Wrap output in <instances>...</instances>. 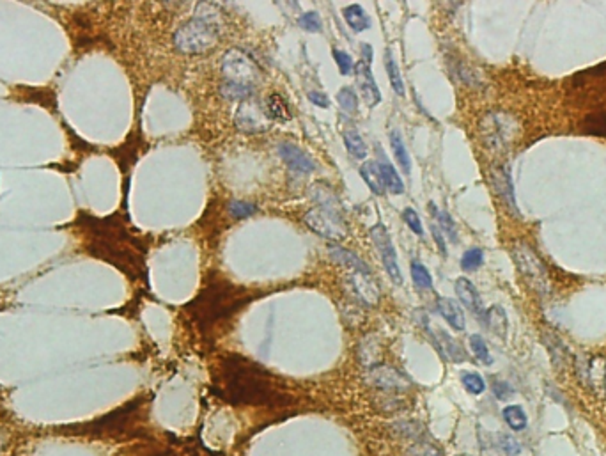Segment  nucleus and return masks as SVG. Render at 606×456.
<instances>
[{
    "mask_svg": "<svg viewBox=\"0 0 606 456\" xmlns=\"http://www.w3.org/2000/svg\"><path fill=\"white\" fill-rule=\"evenodd\" d=\"M490 178H491V185H493L495 192L498 193V198H500L502 201L505 203V206H507V208H512L514 212H518V210H516V199H514V188H512V179H511V174H509L507 169L495 167L493 171H491Z\"/></svg>",
    "mask_w": 606,
    "mask_h": 456,
    "instance_id": "nucleus-9",
    "label": "nucleus"
},
{
    "mask_svg": "<svg viewBox=\"0 0 606 456\" xmlns=\"http://www.w3.org/2000/svg\"><path fill=\"white\" fill-rule=\"evenodd\" d=\"M369 234L372 244L376 245L377 252L382 256L383 267H385L387 274L390 275V279H392L396 284H401V282H403V275H401L399 261H397V252L392 244V236L389 234L387 227L383 226V224H376V226L370 227Z\"/></svg>",
    "mask_w": 606,
    "mask_h": 456,
    "instance_id": "nucleus-5",
    "label": "nucleus"
},
{
    "mask_svg": "<svg viewBox=\"0 0 606 456\" xmlns=\"http://www.w3.org/2000/svg\"><path fill=\"white\" fill-rule=\"evenodd\" d=\"M355 73H356V82H358L362 100L367 103V107H376L377 103L382 102V92H380V89H377V84L372 77L370 66L369 64H365V62L360 61L355 66Z\"/></svg>",
    "mask_w": 606,
    "mask_h": 456,
    "instance_id": "nucleus-8",
    "label": "nucleus"
},
{
    "mask_svg": "<svg viewBox=\"0 0 606 456\" xmlns=\"http://www.w3.org/2000/svg\"><path fill=\"white\" fill-rule=\"evenodd\" d=\"M342 15H344L346 23H348L355 32H362V30L369 29L370 27V18L367 16V13L363 11L362 6L358 4L348 6V8L342 9Z\"/></svg>",
    "mask_w": 606,
    "mask_h": 456,
    "instance_id": "nucleus-16",
    "label": "nucleus"
},
{
    "mask_svg": "<svg viewBox=\"0 0 606 456\" xmlns=\"http://www.w3.org/2000/svg\"><path fill=\"white\" fill-rule=\"evenodd\" d=\"M238 112L241 114H247V117H238L236 116V123L238 126L241 128V130H245V132L248 133H255V132H262V130H266V124L265 119L266 116L262 114V110L259 109L257 105H254V103L250 102H245L243 105L240 107V110Z\"/></svg>",
    "mask_w": 606,
    "mask_h": 456,
    "instance_id": "nucleus-12",
    "label": "nucleus"
},
{
    "mask_svg": "<svg viewBox=\"0 0 606 456\" xmlns=\"http://www.w3.org/2000/svg\"><path fill=\"white\" fill-rule=\"evenodd\" d=\"M470 348H472L473 355H475L477 359H479L483 364H493V359H491L490 354V348H487L486 341L483 340V337L479 336V334H473V336H470Z\"/></svg>",
    "mask_w": 606,
    "mask_h": 456,
    "instance_id": "nucleus-26",
    "label": "nucleus"
},
{
    "mask_svg": "<svg viewBox=\"0 0 606 456\" xmlns=\"http://www.w3.org/2000/svg\"><path fill=\"white\" fill-rule=\"evenodd\" d=\"M342 139H344L346 148H348L349 153L353 155L358 160H363L367 157V146L363 143V139L360 137V133L356 132L355 128H348L342 132Z\"/></svg>",
    "mask_w": 606,
    "mask_h": 456,
    "instance_id": "nucleus-21",
    "label": "nucleus"
},
{
    "mask_svg": "<svg viewBox=\"0 0 606 456\" xmlns=\"http://www.w3.org/2000/svg\"><path fill=\"white\" fill-rule=\"evenodd\" d=\"M279 155L284 160V164L289 169H293L294 172H300V174H309V172L316 171V164H314L313 158L301 150V148L294 146V144L284 143L279 146Z\"/></svg>",
    "mask_w": 606,
    "mask_h": 456,
    "instance_id": "nucleus-7",
    "label": "nucleus"
},
{
    "mask_svg": "<svg viewBox=\"0 0 606 456\" xmlns=\"http://www.w3.org/2000/svg\"><path fill=\"white\" fill-rule=\"evenodd\" d=\"M403 219H404V222L410 226V229L413 231L415 234H418V236H422V234H424V226H422L420 217H418V213L415 212L413 208H404L403 210Z\"/></svg>",
    "mask_w": 606,
    "mask_h": 456,
    "instance_id": "nucleus-34",
    "label": "nucleus"
},
{
    "mask_svg": "<svg viewBox=\"0 0 606 456\" xmlns=\"http://www.w3.org/2000/svg\"><path fill=\"white\" fill-rule=\"evenodd\" d=\"M390 146H392L394 155H396V160L399 162L401 169H403L404 174H410L411 172V158L408 153L406 146H404V140L401 137V133L397 130L390 132Z\"/></svg>",
    "mask_w": 606,
    "mask_h": 456,
    "instance_id": "nucleus-19",
    "label": "nucleus"
},
{
    "mask_svg": "<svg viewBox=\"0 0 606 456\" xmlns=\"http://www.w3.org/2000/svg\"><path fill=\"white\" fill-rule=\"evenodd\" d=\"M363 55H365V64H369L372 62V52H370L369 44H363Z\"/></svg>",
    "mask_w": 606,
    "mask_h": 456,
    "instance_id": "nucleus-38",
    "label": "nucleus"
},
{
    "mask_svg": "<svg viewBox=\"0 0 606 456\" xmlns=\"http://www.w3.org/2000/svg\"><path fill=\"white\" fill-rule=\"evenodd\" d=\"M351 284L360 299L369 304H377V300H380V289H377L374 279L370 277V272L355 270L351 275Z\"/></svg>",
    "mask_w": 606,
    "mask_h": 456,
    "instance_id": "nucleus-13",
    "label": "nucleus"
},
{
    "mask_svg": "<svg viewBox=\"0 0 606 456\" xmlns=\"http://www.w3.org/2000/svg\"><path fill=\"white\" fill-rule=\"evenodd\" d=\"M511 119H504L500 114H487L480 124V136H483L486 148L500 150L507 140H511Z\"/></svg>",
    "mask_w": 606,
    "mask_h": 456,
    "instance_id": "nucleus-6",
    "label": "nucleus"
},
{
    "mask_svg": "<svg viewBox=\"0 0 606 456\" xmlns=\"http://www.w3.org/2000/svg\"><path fill=\"white\" fill-rule=\"evenodd\" d=\"M222 73L225 84L222 85V95L231 100L247 98L252 92L255 80L259 78V70L255 62L240 48H233L222 59Z\"/></svg>",
    "mask_w": 606,
    "mask_h": 456,
    "instance_id": "nucleus-1",
    "label": "nucleus"
},
{
    "mask_svg": "<svg viewBox=\"0 0 606 456\" xmlns=\"http://www.w3.org/2000/svg\"><path fill=\"white\" fill-rule=\"evenodd\" d=\"M377 151V169H380V174H382L383 179V186H385L387 190H389L390 193H396V196H399V193L404 192V183L403 179H401L399 172L396 171V167H394L392 164L389 162V158H387V155L383 153V150L380 146L376 148Z\"/></svg>",
    "mask_w": 606,
    "mask_h": 456,
    "instance_id": "nucleus-10",
    "label": "nucleus"
},
{
    "mask_svg": "<svg viewBox=\"0 0 606 456\" xmlns=\"http://www.w3.org/2000/svg\"><path fill=\"white\" fill-rule=\"evenodd\" d=\"M504 419L509 424V428L514 431H523L528 424V417H526L525 410L519 405H509L504 409Z\"/></svg>",
    "mask_w": 606,
    "mask_h": 456,
    "instance_id": "nucleus-23",
    "label": "nucleus"
},
{
    "mask_svg": "<svg viewBox=\"0 0 606 456\" xmlns=\"http://www.w3.org/2000/svg\"><path fill=\"white\" fill-rule=\"evenodd\" d=\"M337 102L344 112H355L358 109V96L351 88H342L337 92Z\"/></svg>",
    "mask_w": 606,
    "mask_h": 456,
    "instance_id": "nucleus-30",
    "label": "nucleus"
},
{
    "mask_svg": "<svg viewBox=\"0 0 606 456\" xmlns=\"http://www.w3.org/2000/svg\"><path fill=\"white\" fill-rule=\"evenodd\" d=\"M266 116H268L269 119L280 121V123L289 121L291 114L289 110H287L286 100L280 95H269L268 100H266Z\"/></svg>",
    "mask_w": 606,
    "mask_h": 456,
    "instance_id": "nucleus-20",
    "label": "nucleus"
},
{
    "mask_svg": "<svg viewBox=\"0 0 606 456\" xmlns=\"http://www.w3.org/2000/svg\"><path fill=\"white\" fill-rule=\"evenodd\" d=\"M385 68H387V73H389V80L390 84H392V89L396 91V95L397 96L406 95L403 75H401L399 66H397L396 59H394L392 50H389V48L385 50Z\"/></svg>",
    "mask_w": 606,
    "mask_h": 456,
    "instance_id": "nucleus-18",
    "label": "nucleus"
},
{
    "mask_svg": "<svg viewBox=\"0 0 606 456\" xmlns=\"http://www.w3.org/2000/svg\"><path fill=\"white\" fill-rule=\"evenodd\" d=\"M220 37L218 27L210 20L192 18L174 34V44L183 54H202L211 50Z\"/></svg>",
    "mask_w": 606,
    "mask_h": 456,
    "instance_id": "nucleus-2",
    "label": "nucleus"
},
{
    "mask_svg": "<svg viewBox=\"0 0 606 456\" xmlns=\"http://www.w3.org/2000/svg\"><path fill=\"white\" fill-rule=\"evenodd\" d=\"M300 25L305 30H309V32H320L323 23H321L320 15L316 11H309L300 16Z\"/></svg>",
    "mask_w": 606,
    "mask_h": 456,
    "instance_id": "nucleus-33",
    "label": "nucleus"
},
{
    "mask_svg": "<svg viewBox=\"0 0 606 456\" xmlns=\"http://www.w3.org/2000/svg\"><path fill=\"white\" fill-rule=\"evenodd\" d=\"M512 258H514V263L518 267L521 277L528 282L539 295H546L550 293V279L548 272H546L545 265L541 263V259L538 258L532 248L526 244H514L512 247Z\"/></svg>",
    "mask_w": 606,
    "mask_h": 456,
    "instance_id": "nucleus-4",
    "label": "nucleus"
},
{
    "mask_svg": "<svg viewBox=\"0 0 606 456\" xmlns=\"http://www.w3.org/2000/svg\"><path fill=\"white\" fill-rule=\"evenodd\" d=\"M330 254H332V258L335 259V261H339V263L346 265V267L355 268V270L370 272L369 267H367V265L363 263L362 259H360L358 256L355 254V252L346 251V248H342V247H330Z\"/></svg>",
    "mask_w": 606,
    "mask_h": 456,
    "instance_id": "nucleus-22",
    "label": "nucleus"
},
{
    "mask_svg": "<svg viewBox=\"0 0 606 456\" xmlns=\"http://www.w3.org/2000/svg\"><path fill=\"white\" fill-rule=\"evenodd\" d=\"M309 100L314 103V105L321 107V109H328V105H330V100H328V96L323 95V92H320V91L309 92Z\"/></svg>",
    "mask_w": 606,
    "mask_h": 456,
    "instance_id": "nucleus-35",
    "label": "nucleus"
},
{
    "mask_svg": "<svg viewBox=\"0 0 606 456\" xmlns=\"http://www.w3.org/2000/svg\"><path fill=\"white\" fill-rule=\"evenodd\" d=\"M307 226L320 236L327 238L332 241H342L348 236V226H346L344 219H342V212L339 206L332 205H321L317 208L309 210L303 217Z\"/></svg>",
    "mask_w": 606,
    "mask_h": 456,
    "instance_id": "nucleus-3",
    "label": "nucleus"
},
{
    "mask_svg": "<svg viewBox=\"0 0 606 456\" xmlns=\"http://www.w3.org/2000/svg\"><path fill=\"white\" fill-rule=\"evenodd\" d=\"M4 445H6V438H4V435L0 433V451L4 449Z\"/></svg>",
    "mask_w": 606,
    "mask_h": 456,
    "instance_id": "nucleus-39",
    "label": "nucleus"
},
{
    "mask_svg": "<svg viewBox=\"0 0 606 456\" xmlns=\"http://www.w3.org/2000/svg\"><path fill=\"white\" fill-rule=\"evenodd\" d=\"M432 236H435L436 244H438L440 252H442V254H445V256H447L445 240H443V238H442V231H440V227H438V226H432Z\"/></svg>",
    "mask_w": 606,
    "mask_h": 456,
    "instance_id": "nucleus-37",
    "label": "nucleus"
},
{
    "mask_svg": "<svg viewBox=\"0 0 606 456\" xmlns=\"http://www.w3.org/2000/svg\"><path fill=\"white\" fill-rule=\"evenodd\" d=\"M334 59H335V62H337L339 71H341V75H344V77L351 75V71L355 70V66H353V59H351V55L348 54V52L335 48Z\"/></svg>",
    "mask_w": 606,
    "mask_h": 456,
    "instance_id": "nucleus-32",
    "label": "nucleus"
},
{
    "mask_svg": "<svg viewBox=\"0 0 606 456\" xmlns=\"http://www.w3.org/2000/svg\"><path fill=\"white\" fill-rule=\"evenodd\" d=\"M484 318H486V323L487 327H490L491 330H493L497 336L505 337V332H507V314H505L504 307L500 306H493L490 307V309L484 313Z\"/></svg>",
    "mask_w": 606,
    "mask_h": 456,
    "instance_id": "nucleus-17",
    "label": "nucleus"
},
{
    "mask_svg": "<svg viewBox=\"0 0 606 456\" xmlns=\"http://www.w3.org/2000/svg\"><path fill=\"white\" fill-rule=\"evenodd\" d=\"M360 176H362L363 181L367 183V186H369L376 196H382L385 186H383V179L382 174H380V169H377L376 160L363 162V164L360 165Z\"/></svg>",
    "mask_w": 606,
    "mask_h": 456,
    "instance_id": "nucleus-15",
    "label": "nucleus"
},
{
    "mask_svg": "<svg viewBox=\"0 0 606 456\" xmlns=\"http://www.w3.org/2000/svg\"><path fill=\"white\" fill-rule=\"evenodd\" d=\"M438 311L443 316V320H445L454 330H465V313H463V309L459 307V304L456 302V300L440 296Z\"/></svg>",
    "mask_w": 606,
    "mask_h": 456,
    "instance_id": "nucleus-14",
    "label": "nucleus"
},
{
    "mask_svg": "<svg viewBox=\"0 0 606 456\" xmlns=\"http://www.w3.org/2000/svg\"><path fill=\"white\" fill-rule=\"evenodd\" d=\"M454 288H456V295H458L459 302H463V306L468 307L472 313L475 314H483V299H480L479 292H477L475 284H473L470 279L466 277H459L458 281H456V284H454Z\"/></svg>",
    "mask_w": 606,
    "mask_h": 456,
    "instance_id": "nucleus-11",
    "label": "nucleus"
},
{
    "mask_svg": "<svg viewBox=\"0 0 606 456\" xmlns=\"http://www.w3.org/2000/svg\"><path fill=\"white\" fill-rule=\"evenodd\" d=\"M502 448H504V451L511 452V455H518L519 452V444L514 440L512 437H504L502 438Z\"/></svg>",
    "mask_w": 606,
    "mask_h": 456,
    "instance_id": "nucleus-36",
    "label": "nucleus"
},
{
    "mask_svg": "<svg viewBox=\"0 0 606 456\" xmlns=\"http://www.w3.org/2000/svg\"><path fill=\"white\" fill-rule=\"evenodd\" d=\"M411 279H413L415 286L420 289H431L432 288V277L429 274L428 268L422 263H411Z\"/></svg>",
    "mask_w": 606,
    "mask_h": 456,
    "instance_id": "nucleus-29",
    "label": "nucleus"
},
{
    "mask_svg": "<svg viewBox=\"0 0 606 456\" xmlns=\"http://www.w3.org/2000/svg\"><path fill=\"white\" fill-rule=\"evenodd\" d=\"M483 263H484V252H483V248H479V247L468 248V251H466L461 258V268L466 272L477 270V268H479Z\"/></svg>",
    "mask_w": 606,
    "mask_h": 456,
    "instance_id": "nucleus-28",
    "label": "nucleus"
},
{
    "mask_svg": "<svg viewBox=\"0 0 606 456\" xmlns=\"http://www.w3.org/2000/svg\"><path fill=\"white\" fill-rule=\"evenodd\" d=\"M229 212L231 215L236 217V219H247V217L254 215V213L257 212V206L245 201H231Z\"/></svg>",
    "mask_w": 606,
    "mask_h": 456,
    "instance_id": "nucleus-31",
    "label": "nucleus"
},
{
    "mask_svg": "<svg viewBox=\"0 0 606 456\" xmlns=\"http://www.w3.org/2000/svg\"><path fill=\"white\" fill-rule=\"evenodd\" d=\"M438 336H440L438 344L442 347L443 354H445L447 357L450 359V361H454V362L465 361V352H463V348L459 347V344L456 343V341H454L452 337L449 336V334L443 332V330H440Z\"/></svg>",
    "mask_w": 606,
    "mask_h": 456,
    "instance_id": "nucleus-24",
    "label": "nucleus"
},
{
    "mask_svg": "<svg viewBox=\"0 0 606 456\" xmlns=\"http://www.w3.org/2000/svg\"><path fill=\"white\" fill-rule=\"evenodd\" d=\"M429 212L435 213V217H436V219H438L440 229H443V234H447V236H449L452 241L458 240V233H456V224H454L452 217H450L449 213H447V212H440V210L436 208V206L432 205V203H431V205H429Z\"/></svg>",
    "mask_w": 606,
    "mask_h": 456,
    "instance_id": "nucleus-25",
    "label": "nucleus"
},
{
    "mask_svg": "<svg viewBox=\"0 0 606 456\" xmlns=\"http://www.w3.org/2000/svg\"><path fill=\"white\" fill-rule=\"evenodd\" d=\"M461 382H463V387H465L470 395L473 396L483 395L484 390H486V382H484V378L479 375V373H463Z\"/></svg>",
    "mask_w": 606,
    "mask_h": 456,
    "instance_id": "nucleus-27",
    "label": "nucleus"
}]
</instances>
